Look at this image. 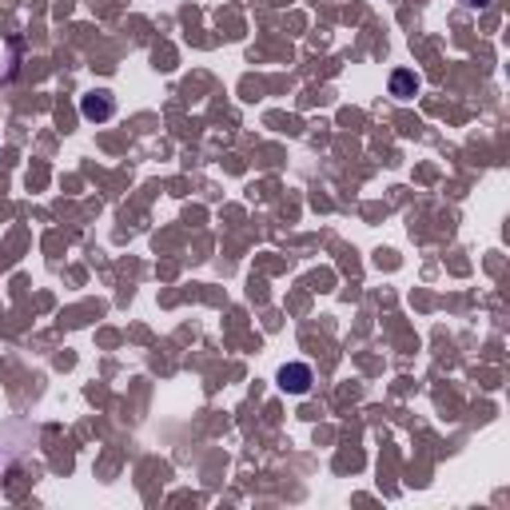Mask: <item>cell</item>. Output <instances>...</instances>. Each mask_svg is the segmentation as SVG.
<instances>
[{
  "instance_id": "3957f363",
  "label": "cell",
  "mask_w": 510,
  "mask_h": 510,
  "mask_svg": "<svg viewBox=\"0 0 510 510\" xmlns=\"http://www.w3.org/2000/svg\"><path fill=\"white\" fill-rule=\"evenodd\" d=\"M411 72H399V76H395V92H399V96H403V92H407V88H411Z\"/></svg>"
},
{
  "instance_id": "6da1fadb",
  "label": "cell",
  "mask_w": 510,
  "mask_h": 510,
  "mask_svg": "<svg viewBox=\"0 0 510 510\" xmlns=\"http://www.w3.org/2000/svg\"><path fill=\"white\" fill-rule=\"evenodd\" d=\"M280 383H283V391H291V395H303V391L311 387V367H303V363H291V367H283V371H280Z\"/></svg>"
},
{
  "instance_id": "7a4b0ae2",
  "label": "cell",
  "mask_w": 510,
  "mask_h": 510,
  "mask_svg": "<svg viewBox=\"0 0 510 510\" xmlns=\"http://www.w3.org/2000/svg\"><path fill=\"white\" fill-rule=\"evenodd\" d=\"M80 108H84V116H88V120H104V116H112V104H108V96H100V100L88 96Z\"/></svg>"
}]
</instances>
